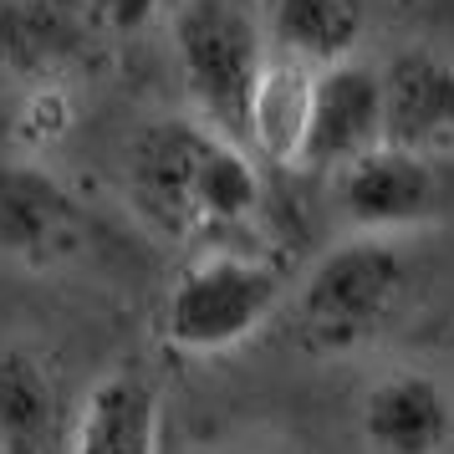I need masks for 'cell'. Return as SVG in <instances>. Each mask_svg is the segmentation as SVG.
<instances>
[{
  "mask_svg": "<svg viewBox=\"0 0 454 454\" xmlns=\"http://www.w3.org/2000/svg\"><path fill=\"white\" fill-rule=\"evenodd\" d=\"M128 209L174 246H240L266 205L255 153L200 118H153L123 153Z\"/></svg>",
  "mask_w": 454,
  "mask_h": 454,
  "instance_id": "6da1fadb",
  "label": "cell"
},
{
  "mask_svg": "<svg viewBox=\"0 0 454 454\" xmlns=\"http://www.w3.org/2000/svg\"><path fill=\"white\" fill-rule=\"evenodd\" d=\"M332 205L352 235L398 240L403 230H419L444 215V164L383 144L332 174Z\"/></svg>",
  "mask_w": 454,
  "mask_h": 454,
  "instance_id": "8992f818",
  "label": "cell"
},
{
  "mask_svg": "<svg viewBox=\"0 0 454 454\" xmlns=\"http://www.w3.org/2000/svg\"><path fill=\"white\" fill-rule=\"evenodd\" d=\"M317 72L322 67L291 62L270 51L246 113V148L276 168H307L311 107H317Z\"/></svg>",
  "mask_w": 454,
  "mask_h": 454,
  "instance_id": "8fae6325",
  "label": "cell"
},
{
  "mask_svg": "<svg viewBox=\"0 0 454 454\" xmlns=\"http://www.w3.org/2000/svg\"><path fill=\"white\" fill-rule=\"evenodd\" d=\"M266 42L307 67L352 62L368 36V0H266Z\"/></svg>",
  "mask_w": 454,
  "mask_h": 454,
  "instance_id": "5bb4252c",
  "label": "cell"
},
{
  "mask_svg": "<svg viewBox=\"0 0 454 454\" xmlns=\"http://www.w3.org/2000/svg\"><path fill=\"white\" fill-rule=\"evenodd\" d=\"M409 296V255L393 235H348L322 250L291 296V337L307 357H348L388 332Z\"/></svg>",
  "mask_w": 454,
  "mask_h": 454,
  "instance_id": "7a4b0ae2",
  "label": "cell"
},
{
  "mask_svg": "<svg viewBox=\"0 0 454 454\" xmlns=\"http://www.w3.org/2000/svg\"><path fill=\"white\" fill-rule=\"evenodd\" d=\"M174 67L189 98V118L246 144V113L255 77L270 57L266 26L246 0H179L174 21Z\"/></svg>",
  "mask_w": 454,
  "mask_h": 454,
  "instance_id": "277c9868",
  "label": "cell"
},
{
  "mask_svg": "<svg viewBox=\"0 0 454 454\" xmlns=\"http://www.w3.org/2000/svg\"><path fill=\"white\" fill-rule=\"evenodd\" d=\"M87 246V209L36 159L0 164V261L21 270H62Z\"/></svg>",
  "mask_w": 454,
  "mask_h": 454,
  "instance_id": "5b68a950",
  "label": "cell"
},
{
  "mask_svg": "<svg viewBox=\"0 0 454 454\" xmlns=\"http://www.w3.org/2000/svg\"><path fill=\"white\" fill-rule=\"evenodd\" d=\"M368 454H454V388L429 368H383L357 393Z\"/></svg>",
  "mask_w": 454,
  "mask_h": 454,
  "instance_id": "52a82bcc",
  "label": "cell"
},
{
  "mask_svg": "<svg viewBox=\"0 0 454 454\" xmlns=\"http://www.w3.org/2000/svg\"><path fill=\"white\" fill-rule=\"evenodd\" d=\"M5 31V42L36 67L82 62L98 46L123 42L118 0H21Z\"/></svg>",
  "mask_w": 454,
  "mask_h": 454,
  "instance_id": "7c38bea8",
  "label": "cell"
},
{
  "mask_svg": "<svg viewBox=\"0 0 454 454\" xmlns=\"http://www.w3.org/2000/svg\"><path fill=\"white\" fill-rule=\"evenodd\" d=\"M383 72V144L444 164L454 159V62L429 46L393 51Z\"/></svg>",
  "mask_w": 454,
  "mask_h": 454,
  "instance_id": "ba28073f",
  "label": "cell"
},
{
  "mask_svg": "<svg viewBox=\"0 0 454 454\" xmlns=\"http://www.w3.org/2000/svg\"><path fill=\"white\" fill-rule=\"evenodd\" d=\"M383 148V72L368 62H337L317 72L307 168L337 174L363 153Z\"/></svg>",
  "mask_w": 454,
  "mask_h": 454,
  "instance_id": "9c48e42d",
  "label": "cell"
},
{
  "mask_svg": "<svg viewBox=\"0 0 454 454\" xmlns=\"http://www.w3.org/2000/svg\"><path fill=\"white\" fill-rule=\"evenodd\" d=\"M215 454H261V450H215Z\"/></svg>",
  "mask_w": 454,
  "mask_h": 454,
  "instance_id": "9a60e30c",
  "label": "cell"
},
{
  "mask_svg": "<svg viewBox=\"0 0 454 454\" xmlns=\"http://www.w3.org/2000/svg\"><path fill=\"white\" fill-rule=\"evenodd\" d=\"M286 307V270L266 250L209 246L194 250L189 266L168 281L159 332L184 357H220L270 327Z\"/></svg>",
  "mask_w": 454,
  "mask_h": 454,
  "instance_id": "3957f363",
  "label": "cell"
},
{
  "mask_svg": "<svg viewBox=\"0 0 454 454\" xmlns=\"http://www.w3.org/2000/svg\"><path fill=\"white\" fill-rule=\"evenodd\" d=\"M164 398L144 372H103L67 429V454H159Z\"/></svg>",
  "mask_w": 454,
  "mask_h": 454,
  "instance_id": "30bf717a",
  "label": "cell"
},
{
  "mask_svg": "<svg viewBox=\"0 0 454 454\" xmlns=\"http://www.w3.org/2000/svg\"><path fill=\"white\" fill-rule=\"evenodd\" d=\"M62 429V388L42 352L0 342V454H51Z\"/></svg>",
  "mask_w": 454,
  "mask_h": 454,
  "instance_id": "4fadbf2b",
  "label": "cell"
}]
</instances>
